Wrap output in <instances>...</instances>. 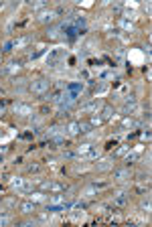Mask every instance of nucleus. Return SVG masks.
<instances>
[{
  "instance_id": "nucleus-1",
  "label": "nucleus",
  "mask_w": 152,
  "mask_h": 227,
  "mask_svg": "<svg viewBox=\"0 0 152 227\" xmlns=\"http://www.w3.org/2000/svg\"><path fill=\"white\" fill-rule=\"evenodd\" d=\"M47 87H49V81H47V79H37L33 85H31V89H33L35 94H43Z\"/></svg>"
},
{
  "instance_id": "nucleus-2",
  "label": "nucleus",
  "mask_w": 152,
  "mask_h": 227,
  "mask_svg": "<svg viewBox=\"0 0 152 227\" xmlns=\"http://www.w3.org/2000/svg\"><path fill=\"white\" fill-rule=\"evenodd\" d=\"M14 112L20 113V116H28V113H33V107L27 106V104H16V106H14Z\"/></svg>"
},
{
  "instance_id": "nucleus-3",
  "label": "nucleus",
  "mask_w": 152,
  "mask_h": 227,
  "mask_svg": "<svg viewBox=\"0 0 152 227\" xmlns=\"http://www.w3.org/2000/svg\"><path fill=\"white\" fill-rule=\"evenodd\" d=\"M130 176V168H118V170H114V179L116 180H124Z\"/></svg>"
},
{
  "instance_id": "nucleus-4",
  "label": "nucleus",
  "mask_w": 152,
  "mask_h": 227,
  "mask_svg": "<svg viewBox=\"0 0 152 227\" xmlns=\"http://www.w3.org/2000/svg\"><path fill=\"white\" fill-rule=\"evenodd\" d=\"M39 18L43 20V22H51V20L55 18V12H53V10H49V12H43V14L39 16Z\"/></svg>"
},
{
  "instance_id": "nucleus-5",
  "label": "nucleus",
  "mask_w": 152,
  "mask_h": 227,
  "mask_svg": "<svg viewBox=\"0 0 152 227\" xmlns=\"http://www.w3.org/2000/svg\"><path fill=\"white\" fill-rule=\"evenodd\" d=\"M126 201H128V193H118V197L114 199V203H116V205H124Z\"/></svg>"
},
{
  "instance_id": "nucleus-6",
  "label": "nucleus",
  "mask_w": 152,
  "mask_h": 227,
  "mask_svg": "<svg viewBox=\"0 0 152 227\" xmlns=\"http://www.w3.org/2000/svg\"><path fill=\"white\" fill-rule=\"evenodd\" d=\"M20 209H22V213H33V211H35V205H33V203H22V205H20Z\"/></svg>"
},
{
  "instance_id": "nucleus-7",
  "label": "nucleus",
  "mask_w": 152,
  "mask_h": 227,
  "mask_svg": "<svg viewBox=\"0 0 152 227\" xmlns=\"http://www.w3.org/2000/svg\"><path fill=\"white\" fill-rule=\"evenodd\" d=\"M63 195H55V197H51V205H59V203H63Z\"/></svg>"
},
{
  "instance_id": "nucleus-8",
  "label": "nucleus",
  "mask_w": 152,
  "mask_h": 227,
  "mask_svg": "<svg viewBox=\"0 0 152 227\" xmlns=\"http://www.w3.org/2000/svg\"><path fill=\"white\" fill-rule=\"evenodd\" d=\"M69 134H79V124H69Z\"/></svg>"
},
{
  "instance_id": "nucleus-9",
  "label": "nucleus",
  "mask_w": 152,
  "mask_h": 227,
  "mask_svg": "<svg viewBox=\"0 0 152 227\" xmlns=\"http://www.w3.org/2000/svg\"><path fill=\"white\" fill-rule=\"evenodd\" d=\"M110 116H112V107H106L104 110V118H110Z\"/></svg>"
},
{
  "instance_id": "nucleus-10",
  "label": "nucleus",
  "mask_w": 152,
  "mask_h": 227,
  "mask_svg": "<svg viewBox=\"0 0 152 227\" xmlns=\"http://www.w3.org/2000/svg\"><path fill=\"white\" fill-rule=\"evenodd\" d=\"M2 113H4V110H2V106H0V116H2Z\"/></svg>"
}]
</instances>
